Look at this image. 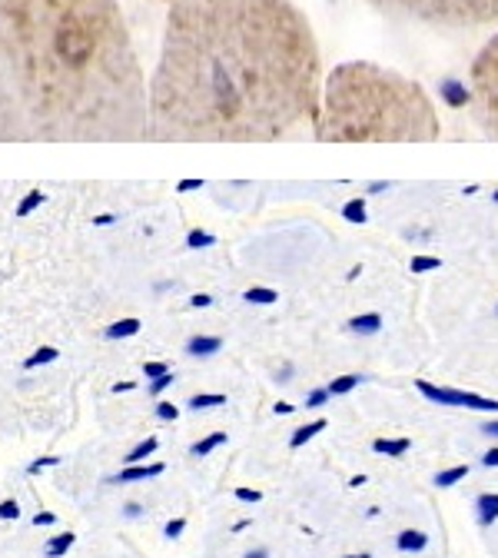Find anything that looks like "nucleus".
<instances>
[{"mask_svg":"<svg viewBox=\"0 0 498 558\" xmlns=\"http://www.w3.org/2000/svg\"><path fill=\"white\" fill-rule=\"evenodd\" d=\"M53 522H57L53 512H37V515H34V525H53Z\"/></svg>","mask_w":498,"mask_h":558,"instance_id":"473e14b6","label":"nucleus"},{"mask_svg":"<svg viewBox=\"0 0 498 558\" xmlns=\"http://www.w3.org/2000/svg\"><path fill=\"white\" fill-rule=\"evenodd\" d=\"M139 332V319H120L107 329L110 339H126V336H136Z\"/></svg>","mask_w":498,"mask_h":558,"instance_id":"dca6fc26","label":"nucleus"},{"mask_svg":"<svg viewBox=\"0 0 498 558\" xmlns=\"http://www.w3.org/2000/svg\"><path fill=\"white\" fill-rule=\"evenodd\" d=\"M469 475V465H456V469H449V472H439L436 475V485L439 488H449V485H456L459 478H465Z\"/></svg>","mask_w":498,"mask_h":558,"instance_id":"aec40b11","label":"nucleus"},{"mask_svg":"<svg viewBox=\"0 0 498 558\" xmlns=\"http://www.w3.org/2000/svg\"><path fill=\"white\" fill-rule=\"evenodd\" d=\"M196 186H199V180H183L180 183V190H196Z\"/></svg>","mask_w":498,"mask_h":558,"instance_id":"4c0bfd02","label":"nucleus"},{"mask_svg":"<svg viewBox=\"0 0 498 558\" xmlns=\"http://www.w3.org/2000/svg\"><path fill=\"white\" fill-rule=\"evenodd\" d=\"M379 323H382L379 316H366V319H352V329H355V332H376V329H379Z\"/></svg>","mask_w":498,"mask_h":558,"instance_id":"5701e85b","label":"nucleus"},{"mask_svg":"<svg viewBox=\"0 0 498 558\" xmlns=\"http://www.w3.org/2000/svg\"><path fill=\"white\" fill-rule=\"evenodd\" d=\"M313 136L323 144H429L442 136V120L418 81L373 60H345L323 81Z\"/></svg>","mask_w":498,"mask_h":558,"instance_id":"7ed1b4c3","label":"nucleus"},{"mask_svg":"<svg viewBox=\"0 0 498 558\" xmlns=\"http://www.w3.org/2000/svg\"><path fill=\"white\" fill-rule=\"evenodd\" d=\"M157 415L163 418V423H177V415H180V409H177L173 402H160V405H157Z\"/></svg>","mask_w":498,"mask_h":558,"instance_id":"393cba45","label":"nucleus"},{"mask_svg":"<svg viewBox=\"0 0 498 558\" xmlns=\"http://www.w3.org/2000/svg\"><path fill=\"white\" fill-rule=\"evenodd\" d=\"M236 499H240V502H259L263 496L256 493V488H236Z\"/></svg>","mask_w":498,"mask_h":558,"instance_id":"c756f323","label":"nucleus"},{"mask_svg":"<svg viewBox=\"0 0 498 558\" xmlns=\"http://www.w3.org/2000/svg\"><path fill=\"white\" fill-rule=\"evenodd\" d=\"M469 110L475 126L498 140V34H491L469 66Z\"/></svg>","mask_w":498,"mask_h":558,"instance_id":"39448f33","label":"nucleus"},{"mask_svg":"<svg viewBox=\"0 0 498 558\" xmlns=\"http://www.w3.org/2000/svg\"><path fill=\"white\" fill-rule=\"evenodd\" d=\"M425 545H429V535H425V532H402L399 535V548L402 551H422Z\"/></svg>","mask_w":498,"mask_h":558,"instance_id":"4468645a","label":"nucleus"},{"mask_svg":"<svg viewBox=\"0 0 498 558\" xmlns=\"http://www.w3.org/2000/svg\"><path fill=\"white\" fill-rule=\"evenodd\" d=\"M386 17L433 31H485L498 24V0H366Z\"/></svg>","mask_w":498,"mask_h":558,"instance_id":"20e7f679","label":"nucleus"},{"mask_svg":"<svg viewBox=\"0 0 498 558\" xmlns=\"http://www.w3.org/2000/svg\"><path fill=\"white\" fill-rule=\"evenodd\" d=\"M482 462H485V465H498V449L485 452V456H482Z\"/></svg>","mask_w":498,"mask_h":558,"instance_id":"72a5a7b5","label":"nucleus"},{"mask_svg":"<svg viewBox=\"0 0 498 558\" xmlns=\"http://www.w3.org/2000/svg\"><path fill=\"white\" fill-rule=\"evenodd\" d=\"M246 558H269V551H266V548H256V551H250Z\"/></svg>","mask_w":498,"mask_h":558,"instance_id":"58836bf2","label":"nucleus"},{"mask_svg":"<svg viewBox=\"0 0 498 558\" xmlns=\"http://www.w3.org/2000/svg\"><path fill=\"white\" fill-rule=\"evenodd\" d=\"M17 515H21V506H17L14 499L0 502V522H11V519H17Z\"/></svg>","mask_w":498,"mask_h":558,"instance_id":"b1692460","label":"nucleus"},{"mask_svg":"<svg viewBox=\"0 0 498 558\" xmlns=\"http://www.w3.org/2000/svg\"><path fill=\"white\" fill-rule=\"evenodd\" d=\"M425 396L429 399H436V402H449V405H472V409H491V412H498V402L495 399H478V396H472V392H452V389H436V386H418Z\"/></svg>","mask_w":498,"mask_h":558,"instance_id":"0eeeda50","label":"nucleus"},{"mask_svg":"<svg viewBox=\"0 0 498 558\" xmlns=\"http://www.w3.org/2000/svg\"><path fill=\"white\" fill-rule=\"evenodd\" d=\"M173 386V373H167V376H160V379H154V386H150V392L154 396H160L163 389H170Z\"/></svg>","mask_w":498,"mask_h":558,"instance_id":"cd10ccee","label":"nucleus"},{"mask_svg":"<svg viewBox=\"0 0 498 558\" xmlns=\"http://www.w3.org/2000/svg\"><path fill=\"white\" fill-rule=\"evenodd\" d=\"M160 4H167V8H170V4H173V0H160Z\"/></svg>","mask_w":498,"mask_h":558,"instance_id":"79ce46f5","label":"nucleus"},{"mask_svg":"<svg viewBox=\"0 0 498 558\" xmlns=\"http://www.w3.org/2000/svg\"><path fill=\"white\" fill-rule=\"evenodd\" d=\"M220 345H223V342H220L217 336H193L190 345H186V353H190V356H212Z\"/></svg>","mask_w":498,"mask_h":558,"instance_id":"1a4fd4ad","label":"nucleus"},{"mask_svg":"<svg viewBox=\"0 0 498 558\" xmlns=\"http://www.w3.org/2000/svg\"><path fill=\"white\" fill-rule=\"evenodd\" d=\"M14 136H31V130H27L24 110L4 77V70H0V140H14Z\"/></svg>","mask_w":498,"mask_h":558,"instance_id":"423d86ee","label":"nucleus"},{"mask_svg":"<svg viewBox=\"0 0 498 558\" xmlns=\"http://www.w3.org/2000/svg\"><path fill=\"white\" fill-rule=\"evenodd\" d=\"M57 356H60V353H57L53 345H40L37 353H34V356H31V360L24 363V369H37V366H47V363H53Z\"/></svg>","mask_w":498,"mask_h":558,"instance_id":"2eb2a0df","label":"nucleus"},{"mask_svg":"<svg viewBox=\"0 0 498 558\" xmlns=\"http://www.w3.org/2000/svg\"><path fill=\"white\" fill-rule=\"evenodd\" d=\"M482 433H485V436H495V439H498V423H488V426H482Z\"/></svg>","mask_w":498,"mask_h":558,"instance_id":"c9c22d12","label":"nucleus"},{"mask_svg":"<svg viewBox=\"0 0 498 558\" xmlns=\"http://www.w3.org/2000/svg\"><path fill=\"white\" fill-rule=\"evenodd\" d=\"M246 300H256V303H272V293L269 290H250Z\"/></svg>","mask_w":498,"mask_h":558,"instance_id":"2f4dec72","label":"nucleus"},{"mask_svg":"<svg viewBox=\"0 0 498 558\" xmlns=\"http://www.w3.org/2000/svg\"><path fill=\"white\" fill-rule=\"evenodd\" d=\"M212 405H227V396H220V392H203V396H193L190 399V409H212Z\"/></svg>","mask_w":498,"mask_h":558,"instance_id":"a211bd4d","label":"nucleus"},{"mask_svg":"<svg viewBox=\"0 0 498 558\" xmlns=\"http://www.w3.org/2000/svg\"><path fill=\"white\" fill-rule=\"evenodd\" d=\"M0 70L40 140H150V81L120 0H0Z\"/></svg>","mask_w":498,"mask_h":558,"instance_id":"f03ea898","label":"nucleus"},{"mask_svg":"<svg viewBox=\"0 0 498 558\" xmlns=\"http://www.w3.org/2000/svg\"><path fill=\"white\" fill-rule=\"evenodd\" d=\"M199 243H209V236L206 233H193L190 236V246H199Z\"/></svg>","mask_w":498,"mask_h":558,"instance_id":"f704fd0d","label":"nucleus"},{"mask_svg":"<svg viewBox=\"0 0 498 558\" xmlns=\"http://www.w3.org/2000/svg\"><path fill=\"white\" fill-rule=\"evenodd\" d=\"M157 446H160V439H157V436H150L147 442H139L133 452H126V465H139L144 459H150V456L157 452Z\"/></svg>","mask_w":498,"mask_h":558,"instance_id":"9b49d317","label":"nucleus"},{"mask_svg":"<svg viewBox=\"0 0 498 558\" xmlns=\"http://www.w3.org/2000/svg\"><path fill=\"white\" fill-rule=\"evenodd\" d=\"M57 462H60L57 456H44V459H37V462L27 465V475H37L40 469H50V465H57Z\"/></svg>","mask_w":498,"mask_h":558,"instance_id":"a878e982","label":"nucleus"},{"mask_svg":"<svg viewBox=\"0 0 498 558\" xmlns=\"http://www.w3.org/2000/svg\"><path fill=\"white\" fill-rule=\"evenodd\" d=\"M113 389H117V392H130V389H133V383H117Z\"/></svg>","mask_w":498,"mask_h":558,"instance_id":"ea45409f","label":"nucleus"},{"mask_svg":"<svg viewBox=\"0 0 498 558\" xmlns=\"http://www.w3.org/2000/svg\"><path fill=\"white\" fill-rule=\"evenodd\" d=\"M326 399H329V389H319V392H313V396L306 399V405H309V409H319Z\"/></svg>","mask_w":498,"mask_h":558,"instance_id":"7c9ffc66","label":"nucleus"},{"mask_svg":"<svg viewBox=\"0 0 498 558\" xmlns=\"http://www.w3.org/2000/svg\"><path fill=\"white\" fill-rule=\"evenodd\" d=\"M360 386V376H339L332 386H329V396H345L349 389H355Z\"/></svg>","mask_w":498,"mask_h":558,"instance_id":"4be33fe9","label":"nucleus"},{"mask_svg":"<svg viewBox=\"0 0 498 558\" xmlns=\"http://www.w3.org/2000/svg\"><path fill=\"white\" fill-rule=\"evenodd\" d=\"M323 429H326V418H316V423H309V426L296 429V436H293V442H290V446H293V449H300V446H306L313 436H319Z\"/></svg>","mask_w":498,"mask_h":558,"instance_id":"ddd939ff","label":"nucleus"},{"mask_svg":"<svg viewBox=\"0 0 498 558\" xmlns=\"http://www.w3.org/2000/svg\"><path fill=\"white\" fill-rule=\"evenodd\" d=\"M323 53L293 0H173L150 74V140L269 144L313 130Z\"/></svg>","mask_w":498,"mask_h":558,"instance_id":"f257e3e1","label":"nucleus"},{"mask_svg":"<svg viewBox=\"0 0 498 558\" xmlns=\"http://www.w3.org/2000/svg\"><path fill=\"white\" fill-rule=\"evenodd\" d=\"M186 529V519H173V522H167V538H180V532Z\"/></svg>","mask_w":498,"mask_h":558,"instance_id":"c85d7f7f","label":"nucleus"},{"mask_svg":"<svg viewBox=\"0 0 498 558\" xmlns=\"http://www.w3.org/2000/svg\"><path fill=\"white\" fill-rule=\"evenodd\" d=\"M349 558H369V555H349Z\"/></svg>","mask_w":498,"mask_h":558,"instance_id":"a19ab883","label":"nucleus"},{"mask_svg":"<svg viewBox=\"0 0 498 558\" xmlns=\"http://www.w3.org/2000/svg\"><path fill=\"white\" fill-rule=\"evenodd\" d=\"M123 512H126V515H130V519H136V515H139V506H136V502H130V506H126V509H123Z\"/></svg>","mask_w":498,"mask_h":558,"instance_id":"e433bc0d","label":"nucleus"},{"mask_svg":"<svg viewBox=\"0 0 498 558\" xmlns=\"http://www.w3.org/2000/svg\"><path fill=\"white\" fill-rule=\"evenodd\" d=\"M223 442H227V433H212V436H206L203 442H196L190 452H193V456H209L212 449H220Z\"/></svg>","mask_w":498,"mask_h":558,"instance_id":"f3484780","label":"nucleus"},{"mask_svg":"<svg viewBox=\"0 0 498 558\" xmlns=\"http://www.w3.org/2000/svg\"><path fill=\"white\" fill-rule=\"evenodd\" d=\"M74 542H77L74 532H60V535H53V538L44 545V555H47V558H60V555H66L70 548H74Z\"/></svg>","mask_w":498,"mask_h":558,"instance_id":"9d476101","label":"nucleus"},{"mask_svg":"<svg viewBox=\"0 0 498 558\" xmlns=\"http://www.w3.org/2000/svg\"><path fill=\"white\" fill-rule=\"evenodd\" d=\"M40 203H44V193H40V190L27 193V196L21 199V206H17V217H21V220H24V217H31V214H34V209H37Z\"/></svg>","mask_w":498,"mask_h":558,"instance_id":"412c9836","label":"nucleus"},{"mask_svg":"<svg viewBox=\"0 0 498 558\" xmlns=\"http://www.w3.org/2000/svg\"><path fill=\"white\" fill-rule=\"evenodd\" d=\"M478 522L482 525H491L498 519V496H478Z\"/></svg>","mask_w":498,"mask_h":558,"instance_id":"f8f14e48","label":"nucleus"},{"mask_svg":"<svg viewBox=\"0 0 498 558\" xmlns=\"http://www.w3.org/2000/svg\"><path fill=\"white\" fill-rule=\"evenodd\" d=\"M144 373H147V379H160V376H167V373H170V366H167V363H147V366H144Z\"/></svg>","mask_w":498,"mask_h":558,"instance_id":"bb28decb","label":"nucleus"},{"mask_svg":"<svg viewBox=\"0 0 498 558\" xmlns=\"http://www.w3.org/2000/svg\"><path fill=\"white\" fill-rule=\"evenodd\" d=\"M409 449V439H379L376 442V452H382V456H402Z\"/></svg>","mask_w":498,"mask_h":558,"instance_id":"6ab92c4d","label":"nucleus"},{"mask_svg":"<svg viewBox=\"0 0 498 558\" xmlns=\"http://www.w3.org/2000/svg\"><path fill=\"white\" fill-rule=\"evenodd\" d=\"M154 475H163V462H154V465H126L117 482H139V478H154Z\"/></svg>","mask_w":498,"mask_h":558,"instance_id":"6e6552de","label":"nucleus"}]
</instances>
